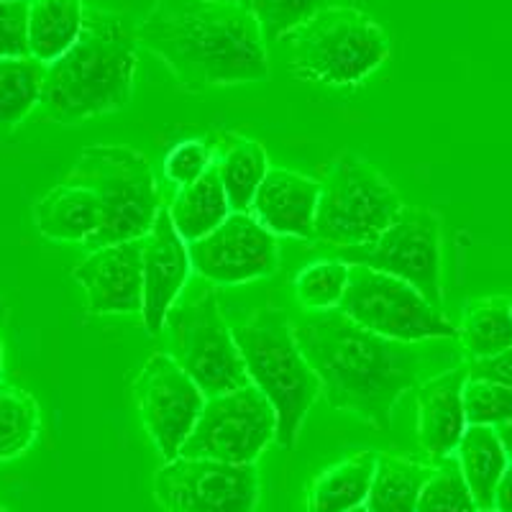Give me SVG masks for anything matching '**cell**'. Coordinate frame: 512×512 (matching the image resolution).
Masks as SVG:
<instances>
[{
  "mask_svg": "<svg viewBox=\"0 0 512 512\" xmlns=\"http://www.w3.org/2000/svg\"><path fill=\"white\" fill-rule=\"evenodd\" d=\"M64 182L88 187L100 200L103 223L85 244L90 251L144 239L162 210L152 162L134 146L95 144L82 149Z\"/></svg>",
  "mask_w": 512,
  "mask_h": 512,
  "instance_id": "5b68a950",
  "label": "cell"
},
{
  "mask_svg": "<svg viewBox=\"0 0 512 512\" xmlns=\"http://www.w3.org/2000/svg\"><path fill=\"white\" fill-rule=\"evenodd\" d=\"M167 210L177 233L187 244L203 239L213 228L221 226L228 213H231V203H228L226 187H223L221 175H218L216 162L198 180L177 187Z\"/></svg>",
  "mask_w": 512,
  "mask_h": 512,
  "instance_id": "ffe728a7",
  "label": "cell"
},
{
  "mask_svg": "<svg viewBox=\"0 0 512 512\" xmlns=\"http://www.w3.org/2000/svg\"><path fill=\"white\" fill-rule=\"evenodd\" d=\"M277 441V413L254 382L205 400L180 456L256 464Z\"/></svg>",
  "mask_w": 512,
  "mask_h": 512,
  "instance_id": "30bf717a",
  "label": "cell"
},
{
  "mask_svg": "<svg viewBox=\"0 0 512 512\" xmlns=\"http://www.w3.org/2000/svg\"><path fill=\"white\" fill-rule=\"evenodd\" d=\"M290 70L297 80L351 88L390 59V36L369 13L354 6H328L290 36Z\"/></svg>",
  "mask_w": 512,
  "mask_h": 512,
  "instance_id": "8992f818",
  "label": "cell"
},
{
  "mask_svg": "<svg viewBox=\"0 0 512 512\" xmlns=\"http://www.w3.org/2000/svg\"><path fill=\"white\" fill-rule=\"evenodd\" d=\"M192 269L210 285H246L280 267L277 236L251 210H231L226 221L187 244Z\"/></svg>",
  "mask_w": 512,
  "mask_h": 512,
  "instance_id": "5bb4252c",
  "label": "cell"
},
{
  "mask_svg": "<svg viewBox=\"0 0 512 512\" xmlns=\"http://www.w3.org/2000/svg\"><path fill=\"white\" fill-rule=\"evenodd\" d=\"M454 456L459 461L466 484L472 489L479 510H492L497 482H500L502 472L510 464L505 446L497 436V428H492V425H469L464 436H461L459 446H456Z\"/></svg>",
  "mask_w": 512,
  "mask_h": 512,
  "instance_id": "7402d4cb",
  "label": "cell"
},
{
  "mask_svg": "<svg viewBox=\"0 0 512 512\" xmlns=\"http://www.w3.org/2000/svg\"><path fill=\"white\" fill-rule=\"evenodd\" d=\"M400 192L374 164L354 152L331 159L320 182L315 241L351 249L379 239L402 210Z\"/></svg>",
  "mask_w": 512,
  "mask_h": 512,
  "instance_id": "52a82bcc",
  "label": "cell"
},
{
  "mask_svg": "<svg viewBox=\"0 0 512 512\" xmlns=\"http://www.w3.org/2000/svg\"><path fill=\"white\" fill-rule=\"evenodd\" d=\"M47 64L34 57H0V131H11L36 111Z\"/></svg>",
  "mask_w": 512,
  "mask_h": 512,
  "instance_id": "4316f807",
  "label": "cell"
},
{
  "mask_svg": "<svg viewBox=\"0 0 512 512\" xmlns=\"http://www.w3.org/2000/svg\"><path fill=\"white\" fill-rule=\"evenodd\" d=\"M72 277L93 315H136L144 308V239L90 251Z\"/></svg>",
  "mask_w": 512,
  "mask_h": 512,
  "instance_id": "9a60e30c",
  "label": "cell"
},
{
  "mask_svg": "<svg viewBox=\"0 0 512 512\" xmlns=\"http://www.w3.org/2000/svg\"><path fill=\"white\" fill-rule=\"evenodd\" d=\"M6 320H8V305L3 303V300H0V326H3Z\"/></svg>",
  "mask_w": 512,
  "mask_h": 512,
  "instance_id": "74e56055",
  "label": "cell"
},
{
  "mask_svg": "<svg viewBox=\"0 0 512 512\" xmlns=\"http://www.w3.org/2000/svg\"><path fill=\"white\" fill-rule=\"evenodd\" d=\"M464 410L469 425L512 423V387L469 377L464 384Z\"/></svg>",
  "mask_w": 512,
  "mask_h": 512,
  "instance_id": "1f68e13d",
  "label": "cell"
},
{
  "mask_svg": "<svg viewBox=\"0 0 512 512\" xmlns=\"http://www.w3.org/2000/svg\"><path fill=\"white\" fill-rule=\"evenodd\" d=\"M510 305H512V297H510Z\"/></svg>",
  "mask_w": 512,
  "mask_h": 512,
  "instance_id": "7bdbcfd3",
  "label": "cell"
},
{
  "mask_svg": "<svg viewBox=\"0 0 512 512\" xmlns=\"http://www.w3.org/2000/svg\"><path fill=\"white\" fill-rule=\"evenodd\" d=\"M374 466V451H356L349 459L333 464L310 484L305 512H349L364 505L372 487Z\"/></svg>",
  "mask_w": 512,
  "mask_h": 512,
  "instance_id": "44dd1931",
  "label": "cell"
},
{
  "mask_svg": "<svg viewBox=\"0 0 512 512\" xmlns=\"http://www.w3.org/2000/svg\"><path fill=\"white\" fill-rule=\"evenodd\" d=\"M139 36L123 13L88 8L80 36L47 64L36 113L41 121H93L123 111L134 98Z\"/></svg>",
  "mask_w": 512,
  "mask_h": 512,
  "instance_id": "3957f363",
  "label": "cell"
},
{
  "mask_svg": "<svg viewBox=\"0 0 512 512\" xmlns=\"http://www.w3.org/2000/svg\"><path fill=\"white\" fill-rule=\"evenodd\" d=\"M233 3H239L246 13L254 16L256 24L262 26L264 39L282 41L315 13L333 6L336 0H233Z\"/></svg>",
  "mask_w": 512,
  "mask_h": 512,
  "instance_id": "4dcf8cb0",
  "label": "cell"
},
{
  "mask_svg": "<svg viewBox=\"0 0 512 512\" xmlns=\"http://www.w3.org/2000/svg\"><path fill=\"white\" fill-rule=\"evenodd\" d=\"M469 367L459 364L441 374H433L418 384V443L431 461L451 456L461 436L469 428L464 410V384Z\"/></svg>",
  "mask_w": 512,
  "mask_h": 512,
  "instance_id": "e0dca14e",
  "label": "cell"
},
{
  "mask_svg": "<svg viewBox=\"0 0 512 512\" xmlns=\"http://www.w3.org/2000/svg\"><path fill=\"white\" fill-rule=\"evenodd\" d=\"M216 162V149L203 139L180 141L167 152L164 157V177L172 185L182 187L198 180L203 172H208Z\"/></svg>",
  "mask_w": 512,
  "mask_h": 512,
  "instance_id": "d6a6232c",
  "label": "cell"
},
{
  "mask_svg": "<svg viewBox=\"0 0 512 512\" xmlns=\"http://www.w3.org/2000/svg\"><path fill=\"white\" fill-rule=\"evenodd\" d=\"M0 57H31L29 0H0Z\"/></svg>",
  "mask_w": 512,
  "mask_h": 512,
  "instance_id": "836d02e7",
  "label": "cell"
},
{
  "mask_svg": "<svg viewBox=\"0 0 512 512\" xmlns=\"http://www.w3.org/2000/svg\"><path fill=\"white\" fill-rule=\"evenodd\" d=\"M338 259L395 274L410 282L431 305H443L441 221L433 210L402 205L395 221L379 239L364 246L338 249Z\"/></svg>",
  "mask_w": 512,
  "mask_h": 512,
  "instance_id": "8fae6325",
  "label": "cell"
},
{
  "mask_svg": "<svg viewBox=\"0 0 512 512\" xmlns=\"http://www.w3.org/2000/svg\"><path fill=\"white\" fill-rule=\"evenodd\" d=\"M469 377L489 379V382H500L505 387H512V346L495 356H484V359H472L469 364Z\"/></svg>",
  "mask_w": 512,
  "mask_h": 512,
  "instance_id": "e575fe53",
  "label": "cell"
},
{
  "mask_svg": "<svg viewBox=\"0 0 512 512\" xmlns=\"http://www.w3.org/2000/svg\"><path fill=\"white\" fill-rule=\"evenodd\" d=\"M136 36L190 93L269 80L262 26L233 0H154Z\"/></svg>",
  "mask_w": 512,
  "mask_h": 512,
  "instance_id": "7a4b0ae2",
  "label": "cell"
},
{
  "mask_svg": "<svg viewBox=\"0 0 512 512\" xmlns=\"http://www.w3.org/2000/svg\"><path fill=\"white\" fill-rule=\"evenodd\" d=\"M34 223L52 241L88 244L103 223V208L93 190L62 180L36 200Z\"/></svg>",
  "mask_w": 512,
  "mask_h": 512,
  "instance_id": "d6986e66",
  "label": "cell"
},
{
  "mask_svg": "<svg viewBox=\"0 0 512 512\" xmlns=\"http://www.w3.org/2000/svg\"><path fill=\"white\" fill-rule=\"evenodd\" d=\"M131 390L141 423L162 459H177L203 413L205 392L167 351L144 361Z\"/></svg>",
  "mask_w": 512,
  "mask_h": 512,
  "instance_id": "4fadbf2b",
  "label": "cell"
},
{
  "mask_svg": "<svg viewBox=\"0 0 512 512\" xmlns=\"http://www.w3.org/2000/svg\"><path fill=\"white\" fill-rule=\"evenodd\" d=\"M497 436H500L502 446H505L507 459L512 461V423H502V425H497Z\"/></svg>",
  "mask_w": 512,
  "mask_h": 512,
  "instance_id": "8d00e7d4",
  "label": "cell"
},
{
  "mask_svg": "<svg viewBox=\"0 0 512 512\" xmlns=\"http://www.w3.org/2000/svg\"><path fill=\"white\" fill-rule=\"evenodd\" d=\"M41 431V410L34 395L0 382V461L26 454Z\"/></svg>",
  "mask_w": 512,
  "mask_h": 512,
  "instance_id": "83f0119b",
  "label": "cell"
},
{
  "mask_svg": "<svg viewBox=\"0 0 512 512\" xmlns=\"http://www.w3.org/2000/svg\"><path fill=\"white\" fill-rule=\"evenodd\" d=\"M492 510H495V512H512V461L507 464L505 472H502L500 482H497Z\"/></svg>",
  "mask_w": 512,
  "mask_h": 512,
  "instance_id": "d590c367",
  "label": "cell"
},
{
  "mask_svg": "<svg viewBox=\"0 0 512 512\" xmlns=\"http://www.w3.org/2000/svg\"><path fill=\"white\" fill-rule=\"evenodd\" d=\"M292 328L328 405L356 415L377 431H390L397 402L423 372L420 344L377 336L338 308L305 310Z\"/></svg>",
  "mask_w": 512,
  "mask_h": 512,
  "instance_id": "6da1fadb",
  "label": "cell"
},
{
  "mask_svg": "<svg viewBox=\"0 0 512 512\" xmlns=\"http://www.w3.org/2000/svg\"><path fill=\"white\" fill-rule=\"evenodd\" d=\"M3 356H6V351H3V338H0V372H3Z\"/></svg>",
  "mask_w": 512,
  "mask_h": 512,
  "instance_id": "f35d334b",
  "label": "cell"
},
{
  "mask_svg": "<svg viewBox=\"0 0 512 512\" xmlns=\"http://www.w3.org/2000/svg\"><path fill=\"white\" fill-rule=\"evenodd\" d=\"M162 333H167V354L198 382L205 397L239 390L251 382L233 328L223 318L208 280L185 287L169 308Z\"/></svg>",
  "mask_w": 512,
  "mask_h": 512,
  "instance_id": "ba28073f",
  "label": "cell"
},
{
  "mask_svg": "<svg viewBox=\"0 0 512 512\" xmlns=\"http://www.w3.org/2000/svg\"><path fill=\"white\" fill-rule=\"evenodd\" d=\"M484 512H495V510H484Z\"/></svg>",
  "mask_w": 512,
  "mask_h": 512,
  "instance_id": "b9f144b4",
  "label": "cell"
},
{
  "mask_svg": "<svg viewBox=\"0 0 512 512\" xmlns=\"http://www.w3.org/2000/svg\"><path fill=\"white\" fill-rule=\"evenodd\" d=\"M349 512H369V510H367V505H359V507H354V510H349Z\"/></svg>",
  "mask_w": 512,
  "mask_h": 512,
  "instance_id": "ab89813d",
  "label": "cell"
},
{
  "mask_svg": "<svg viewBox=\"0 0 512 512\" xmlns=\"http://www.w3.org/2000/svg\"><path fill=\"white\" fill-rule=\"evenodd\" d=\"M459 341L472 359L495 356L512 346L510 297H479L464 308Z\"/></svg>",
  "mask_w": 512,
  "mask_h": 512,
  "instance_id": "484cf974",
  "label": "cell"
},
{
  "mask_svg": "<svg viewBox=\"0 0 512 512\" xmlns=\"http://www.w3.org/2000/svg\"><path fill=\"white\" fill-rule=\"evenodd\" d=\"M259 489L256 464L198 456L164 461L154 477V497L164 512H254Z\"/></svg>",
  "mask_w": 512,
  "mask_h": 512,
  "instance_id": "7c38bea8",
  "label": "cell"
},
{
  "mask_svg": "<svg viewBox=\"0 0 512 512\" xmlns=\"http://www.w3.org/2000/svg\"><path fill=\"white\" fill-rule=\"evenodd\" d=\"M82 0H29V54L54 62L72 47L85 24Z\"/></svg>",
  "mask_w": 512,
  "mask_h": 512,
  "instance_id": "cb8c5ba5",
  "label": "cell"
},
{
  "mask_svg": "<svg viewBox=\"0 0 512 512\" xmlns=\"http://www.w3.org/2000/svg\"><path fill=\"white\" fill-rule=\"evenodd\" d=\"M415 512H482L454 454L433 461Z\"/></svg>",
  "mask_w": 512,
  "mask_h": 512,
  "instance_id": "f1b7e54d",
  "label": "cell"
},
{
  "mask_svg": "<svg viewBox=\"0 0 512 512\" xmlns=\"http://www.w3.org/2000/svg\"><path fill=\"white\" fill-rule=\"evenodd\" d=\"M251 382L267 395L277 413V443L292 448L315 405L320 379L297 344L290 315L264 305L233 328Z\"/></svg>",
  "mask_w": 512,
  "mask_h": 512,
  "instance_id": "277c9868",
  "label": "cell"
},
{
  "mask_svg": "<svg viewBox=\"0 0 512 512\" xmlns=\"http://www.w3.org/2000/svg\"><path fill=\"white\" fill-rule=\"evenodd\" d=\"M0 512H8V510H6V507H0Z\"/></svg>",
  "mask_w": 512,
  "mask_h": 512,
  "instance_id": "60d3db41",
  "label": "cell"
},
{
  "mask_svg": "<svg viewBox=\"0 0 512 512\" xmlns=\"http://www.w3.org/2000/svg\"><path fill=\"white\" fill-rule=\"evenodd\" d=\"M320 182L285 167H269L251 200L254 213L274 236L315 241Z\"/></svg>",
  "mask_w": 512,
  "mask_h": 512,
  "instance_id": "ac0fdd59",
  "label": "cell"
},
{
  "mask_svg": "<svg viewBox=\"0 0 512 512\" xmlns=\"http://www.w3.org/2000/svg\"><path fill=\"white\" fill-rule=\"evenodd\" d=\"M351 264L344 259L313 262L295 277V295L308 313H323L341 305L349 287Z\"/></svg>",
  "mask_w": 512,
  "mask_h": 512,
  "instance_id": "f546056e",
  "label": "cell"
},
{
  "mask_svg": "<svg viewBox=\"0 0 512 512\" xmlns=\"http://www.w3.org/2000/svg\"><path fill=\"white\" fill-rule=\"evenodd\" d=\"M190 251L187 241L177 233L169 210H159L152 231L144 236V328L152 336L164 331L169 308L185 292L190 282Z\"/></svg>",
  "mask_w": 512,
  "mask_h": 512,
  "instance_id": "2e32d148",
  "label": "cell"
},
{
  "mask_svg": "<svg viewBox=\"0 0 512 512\" xmlns=\"http://www.w3.org/2000/svg\"><path fill=\"white\" fill-rule=\"evenodd\" d=\"M338 310L359 326L392 341L423 344L436 338H459V328L410 282L361 264H351L349 287Z\"/></svg>",
  "mask_w": 512,
  "mask_h": 512,
  "instance_id": "9c48e42d",
  "label": "cell"
},
{
  "mask_svg": "<svg viewBox=\"0 0 512 512\" xmlns=\"http://www.w3.org/2000/svg\"><path fill=\"white\" fill-rule=\"evenodd\" d=\"M431 469L433 461L423 464L408 456L377 454L372 487L364 505L369 512H415Z\"/></svg>",
  "mask_w": 512,
  "mask_h": 512,
  "instance_id": "d4e9b609",
  "label": "cell"
},
{
  "mask_svg": "<svg viewBox=\"0 0 512 512\" xmlns=\"http://www.w3.org/2000/svg\"><path fill=\"white\" fill-rule=\"evenodd\" d=\"M213 149L231 210H251V200L269 172L264 146L251 136L223 134Z\"/></svg>",
  "mask_w": 512,
  "mask_h": 512,
  "instance_id": "603a6c76",
  "label": "cell"
}]
</instances>
